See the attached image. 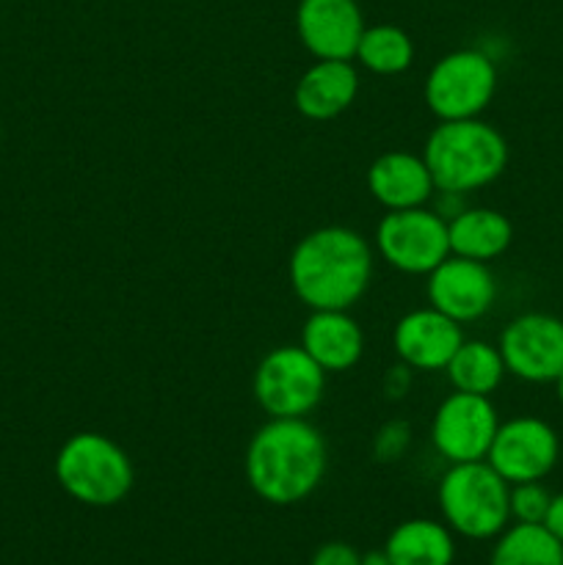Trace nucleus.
Masks as SVG:
<instances>
[{
	"mask_svg": "<svg viewBox=\"0 0 563 565\" xmlns=\"http://www.w3.org/2000/svg\"><path fill=\"white\" fill-rule=\"evenodd\" d=\"M329 469L323 434L304 419H268L248 439L243 472L263 502L298 505L318 491Z\"/></svg>",
	"mask_w": 563,
	"mask_h": 565,
	"instance_id": "obj_1",
	"label": "nucleus"
},
{
	"mask_svg": "<svg viewBox=\"0 0 563 565\" xmlns=\"http://www.w3.org/2000/svg\"><path fill=\"white\" fill-rule=\"evenodd\" d=\"M290 287L304 307L351 309L373 279V248L348 226H320L296 243L287 263Z\"/></svg>",
	"mask_w": 563,
	"mask_h": 565,
	"instance_id": "obj_2",
	"label": "nucleus"
},
{
	"mask_svg": "<svg viewBox=\"0 0 563 565\" xmlns=\"http://www.w3.org/2000/svg\"><path fill=\"white\" fill-rule=\"evenodd\" d=\"M436 193L480 191L500 180L508 166V141L497 127L478 119L439 121L423 147Z\"/></svg>",
	"mask_w": 563,
	"mask_h": 565,
	"instance_id": "obj_3",
	"label": "nucleus"
},
{
	"mask_svg": "<svg viewBox=\"0 0 563 565\" xmlns=\"http://www.w3.org/2000/svg\"><path fill=\"white\" fill-rule=\"evenodd\" d=\"M53 472L64 494L88 508L119 505L136 483L130 456L97 430L72 434L55 452Z\"/></svg>",
	"mask_w": 563,
	"mask_h": 565,
	"instance_id": "obj_4",
	"label": "nucleus"
},
{
	"mask_svg": "<svg viewBox=\"0 0 563 565\" xmlns=\"http://www.w3.org/2000/svg\"><path fill=\"white\" fill-rule=\"evenodd\" d=\"M436 500L445 524L461 539H497L511 524V486L489 461L450 463L439 480Z\"/></svg>",
	"mask_w": 563,
	"mask_h": 565,
	"instance_id": "obj_5",
	"label": "nucleus"
},
{
	"mask_svg": "<svg viewBox=\"0 0 563 565\" xmlns=\"http://www.w3.org/2000/svg\"><path fill=\"white\" fill-rule=\"evenodd\" d=\"M497 81V64L486 50L461 47L431 66L423 97L439 121L478 119L495 99Z\"/></svg>",
	"mask_w": 563,
	"mask_h": 565,
	"instance_id": "obj_6",
	"label": "nucleus"
},
{
	"mask_svg": "<svg viewBox=\"0 0 563 565\" xmlns=\"http://www.w3.org/2000/svg\"><path fill=\"white\" fill-rule=\"evenodd\" d=\"M252 392L268 419H304L323 401L326 373L301 345H282L259 359Z\"/></svg>",
	"mask_w": 563,
	"mask_h": 565,
	"instance_id": "obj_7",
	"label": "nucleus"
},
{
	"mask_svg": "<svg viewBox=\"0 0 563 565\" xmlns=\"http://www.w3.org/2000/svg\"><path fill=\"white\" fill-rule=\"evenodd\" d=\"M373 246L390 268L408 276H428L450 257L447 221L428 207L386 210L375 226Z\"/></svg>",
	"mask_w": 563,
	"mask_h": 565,
	"instance_id": "obj_8",
	"label": "nucleus"
},
{
	"mask_svg": "<svg viewBox=\"0 0 563 565\" xmlns=\"http://www.w3.org/2000/svg\"><path fill=\"white\" fill-rule=\"evenodd\" d=\"M500 417L491 397L453 390L431 419V445L447 463L486 461Z\"/></svg>",
	"mask_w": 563,
	"mask_h": 565,
	"instance_id": "obj_9",
	"label": "nucleus"
},
{
	"mask_svg": "<svg viewBox=\"0 0 563 565\" xmlns=\"http://www.w3.org/2000/svg\"><path fill=\"white\" fill-rule=\"evenodd\" d=\"M508 375L528 384H552L563 373V320L524 312L502 329L497 342Z\"/></svg>",
	"mask_w": 563,
	"mask_h": 565,
	"instance_id": "obj_10",
	"label": "nucleus"
},
{
	"mask_svg": "<svg viewBox=\"0 0 563 565\" xmlns=\"http://www.w3.org/2000/svg\"><path fill=\"white\" fill-rule=\"evenodd\" d=\"M561 458L555 428L539 417H513L500 423L489 447V467L508 486L544 480Z\"/></svg>",
	"mask_w": 563,
	"mask_h": 565,
	"instance_id": "obj_11",
	"label": "nucleus"
},
{
	"mask_svg": "<svg viewBox=\"0 0 563 565\" xmlns=\"http://www.w3.org/2000/svg\"><path fill=\"white\" fill-rule=\"evenodd\" d=\"M425 279L428 307L461 326L486 318L497 301V279L489 263L450 254Z\"/></svg>",
	"mask_w": 563,
	"mask_h": 565,
	"instance_id": "obj_12",
	"label": "nucleus"
},
{
	"mask_svg": "<svg viewBox=\"0 0 563 565\" xmlns=\"http://www.w3.org/2000/svg\"><path fill=\"white\" fill-rule=\"evenodd\" d=\"M364 28L357 0H298L296 31L315 61H351Z\"/></svg>",
	"mask_w": 563,
	"mask_h": 565,
	"instance_id": "obj_13",
	"label": "nucleus"
},
{
	"mask_svg": "<svg viewBox=\"0 0 563 565\" xmlns=\"http://www.w3.org/2000/svg\"><path fill=\"white\" fill-rule=\"evenodd\" d=\"M461 342V323L436 312L434 307L412 309L397 320L395 331H392V348L397 353V362L412 367L414 373L445 370Z\"/></svg>",
	"mask_w": 563,
	"mask_h": 565,
	"instance_id": "obj_14",
	"label": "nucleus"
},
{
	"mask_svg": "<svg viewBox=\"0 0 563 565\" xmlns=\"http://www.w3.org/2000/svg\"><path fill=\"white\" fill-rule=\"evenodd\" d=\"M368 188L384 210L425 207L436 193L434 177L423 154L403 152V149L379 154L370 163Z\"/></svg>",
	"mask_w": 563,
	"mask_h": 565,
	"instance_id": "obj_15",
	"label": "nucleus"
},
{
	"mask_svg": "<svg viewBox=\"0 0 563 565\" xmlns=\"http://www.w3.org/2000/svg\"><path fill=\"white\" fill-rule=\"evenodd\" d=\"M301 348L329 373H346L359 364L364 353L362 326L348 309H312L301 329Z\"/></svg>",
	"mask_w": 563,
	"mask_h": 565,
	"instance_id": "obj_16",
	"label": "nucleus"
},
{
	"mask_svg": "<svg viewBox=\"0 0 563 565\" xmlns=\"http://www.w3.org/2000/svg\"><path fill=\"white\" fill-rule=\"evenodd\" d=\"M359 94V72L351 61H315L296 83L293 105L312 121L346 114Z\"/></svg>",
	"mask_w": 563,
	"mask_h": 565,
	"instance_id": "obj_17",
	"label": "nucleus"
},
{
	"mask_svg": "<svg viewBox=\"0 0 563 565\" xmlns=\"http://www.w3.org/2000/svg\"><path fill=\"white\" fill-rule=\"evenodd\" d=\"M450 254L478 263H491L502 257L513 243V224L508 215L491 207H464L447 221Z\"/></svg>",
	"mask_w": 563,
	"mask_h": 565,
	"instance_id": "obj_18",
	"label": "nucleus"
},
{
	"mask_svg": "<svg viewBox=\"0 0 563 565\" xmlns=\"http://www.w3.org/2000/svg\"><path fill=\"white\" fill-rule=\"evenodd\" d=\"M384 552L392 565H453L456 535L436 519H406L386 535Z\"/></svg>",
	"mask_w": 563,
	"mask_h": 565,
	"instance_id": "obj_19",
	"label": "nucleus"
},
{
	"mask_svg": "<svg viewBox=\"0 0 563 565\" xmlns=\"http://www.w3.org/2000/svg\"><path fill=\"white\" fill-rule=\"evenodd\" d=\"M445 373L456 392L491 397L500 390L508 370L506 362H502L500 348L484 340H464L458 351L453 353L450 362H447Z\"/></svg>",
	"mask_w": 563,
	"mask_h": 565,
	"instance_id": "obj_20",
	"label": "nucleus"
},
{
	"mask_svg": "<svg viewBox=\"0 0 563 565\" xmlns=\"http://www.w3.org/2000/svg\"><path fill=\"white\" fill-rule=\"evenodd\" d=\"M489 565H563V544L544 524L513 522L495 539Z\"/></svg>",
	"mask_w": 563,
	"mask_h": 565,
	"instance_id": "obj_21",
	"label": "nucleus"
},
{
	"mask_svg": "<svg viewBox=\"0 0 563 565\" xmlns=\"http://www.w3.org/2000/svg\"><path fill=\"white\" fill-rule=\"evenodd\" d=\"M353 58L373 75H401L414 61V42L397 25H370L364 28Z\"/></svg>",
	"mask_w": 563,
	"mask_h": 565,
	"instance_id": "obj_22",
	"label": "nucleus"
},
{
	"mask_svg": "<svg viewBox=\"0 0 563 565\" xmlns=\"http://www.w3.org/2000/svg\"><path fill=\"white\" fill-rule=\"evenodd\" d=\"M511 519L522 524H544L546 511H550L552 494L544 489L541 480L533 483L511 486Z\"/></svg>",
	"mask_w": 563,
	"mask_h": 565,
	"instance_id": "obj_23",
	"label": "nucleus"
},
{
	"mask_svg": "<svg viewBox=\"0 0 563 565\" xmlns=\"http://www.w3.org/2000/svg\"><path fill=\"white\" fill-rule=\"evenodd\" d=\"M408 447H412V428H408V423L390 419V423H384L375 430L370 450H373V458L379 463H395L406 456Z\"/></svg>",
	"mask_w": 563,
	"mask_h": 565,
	"instance_id": "obj_24",
	"label": "nucleus"
},
{
	"mask_svg": "<svg viewBox=\"0 0 563 565\" xmlns=\"http://www.w3.org/2000/svg\"><path fill=\"white\" fill-rule=\"evenodd\" d=\"M309 565H362V555H359L351 544L329 541V544H323L315 552L312 563Z\"/></svg>",
	"mask_w": 563,
	"mask_h": 565,
	"instance_id": "obj_25",
	"label": "nucleus"
},
{
	"mask_svg": "<svg viewBox=\"0 0 563 565\" xmlns=\"http://www.w3.org/2000/svg\"><path fill=\"white\" fill-rule=\"evenodd\" d=\"M412 367H406L403 362H397L395 367L386 370L384 375V395L390 397V401H401V397H406L408 386H412Z\"/></svg>",
	"mask_w": 563,
	"mask_h": 565,
	"instance_id": "obj_26",
	"label": "nucleus"
},
{
	"mask_svg": "<svg viewBox=\"0 0 563 565\" xmlns=\"http://www.w3.org/2000/svg\"><path fill=\"white\" fill-rule=\"evenodd\" d=\"M544 527L563 544V491L561 494H552L550 511L544 516Z\"/></svg>",
	"mask_w": 563,
	"mask_h": 565,
	"instance_id": "obj_27",
	"label": "nucleus"
},
{
	"mask_svg": "<svg viewBox=\"0 0 563 565\" xmlns=\"http://www.w3.org/2000/svg\"><path fill=\"white\" fill-rule=\"evenodd\" d=\"M362 565H392V563H390V557H386L384 550H373V552H364Z\"/></svg>",
	"mask_w": 563,
	"mask_h": 565,
	"instance_id": "obj_28",
	"label": "nucleus"
},
{
	"mask_svg": "<svg viewBox=\"0 0 563 565\" xmlns=\"http://www.w3.org/2000/svg\"><path fill=\"white\" fill-rule=\"evenodd\" d=\"M552 384H555V395H557V401H561V406H563V373L557 375V379L552 381Z\"/></svg>",
	"mask_w": 563,
	"mask_h": 565,
	"instance_id": "obj_29",
	"label": "nucleus"
}]
</instances>
